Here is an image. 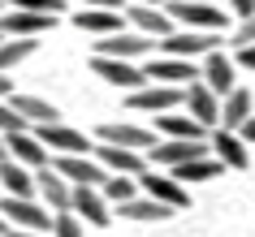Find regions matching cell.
<instances>
[{
  "label": "cell",
  "instance_id": "1",
  "mask_svg": "<svg viewBox=\"0 0 255 237\" xmlns=\"http://www.w3.org/2000/svg\"><path fill=\"white\" fill-rule=\"evenodd\" d=\"M0 216L9 220V229H17V233H52L56 216L48 207H39L35 198H0Z\"/></svg>",
  "mask_w": 255,
  "mask_h": 237
},
{
  "label": "cell",
  "instance_id": "4",
  "mask_svg": "<svg viewBox=\"0 0 255 237\" xmlns=\"http://www.w3.org/2000/svg\"><path fill=\"white\" fill-rule=\"evenodd\" d=\"M164 13L182 22L186 30H216L225 26V9H216V4H186V0H164Z\"/></svg>",
  "mask_w": 255,
  "mask_h": 237
},
{
  "label": "cell",
  "instance_id": "38",
  "mask_svg": "<svg viewBox=\"0 0 255 237\" xmlns=\"http://www.w3.org/2000/svg\"><path fill=\"white\" fill-rule=\"evenodd\" d=\"M82 4H87V9H113V13L121 9V0H82Z\"/></svg>",
  "mask_w": 255,
  "mask_h": 237
},
{
  "label": "cell",
  "instance_id": "18",
  "mask_svg": "<svg viewBox=\"0 0 255 237\" xmlns=\"http://www.w3.org/2000/svg\"><path fill=\"white\" fill-rule=\"evenodd\" d=\"M234 74H238V65H234V61H229L225 52L203 56V82L212 86V95H221V104H225L229 95L238 91V86H234Z\"/></svg>",
  "mask_w": 255,
  "mask_h": 237
},
{
  "label": "cell",
  "instance_id": "39",
  "mask_svg": "<svg viewBox=\"0 0 255 237\" xmlns=\"http://www.w3.org/2000/svg\"><path fill=\"white\" fill-rule=\"evenodd\" d=\"M238 138H242V143H247V147L255 143V117H251V121H247V125H242V130H238Z\"/></svg>",
  "mask_w": 255,
  "mask_h": 237
},
{
  "label": "cell",
  "instance_id": "27",
  "mask_svg": "<svg viewBox=\"0 0 255 237\" xmlns=\"http://www.w3.org/2000/svg\"><path fill=\"white\" fill-rule=\"evenodd\" d=\"M225 172V164L216 156H203V159H195V164H182L177 172H169L173 181H182V185H190V181H212V177H221Z\"/></svg>",
  "mask_w": 255,
  "mask_h": 237
},
{
  "label": "cell",
  "instance_id": "25",
  "mask_svg": "<svg viewBox=\"0 0 255 237\" xmlns=\"http://www.w3.org/2000/svg\"><path fill=\"white\" fill-rule=\"evenodd\" d=\"M74 26L108 39V35H121V13H113V9H78L74 13Z\"/></svg>",
  "mask_w": 255,
  "mask_h": 237
},
{
  "label": "cell",
  "instance_id": "41",
  "mask_svg": "<svg viewBox=\"0 0 255 237\" xmlns=\"http://www.w3.org/2000/svg\"><path fill=\"white\" fill-rule=\"evenodd\" d=\"M9 237H48V233H17V229H9Z\"/></svg>",
  "mask_w": 255,
  "mask_h": 237
},
{
  "label": "cell",
  "instance_id": "45",
  "mask_svg": "<svg viewBox=\"0 0 255 237\" xmlns=\"http://www.w3.org/2000/svg\"><path fill=\"white\" fill-rule=\"evenodd\" d=\"M0 43H4V35H0Z\"/></svg>",
  "mask_w": 255,
  "mask_h": 237
},
{
  "label": "cell",
  "instance_id": "17",
  "mask_svg": "<svg viewBox=\"0 0 255 237\" xmlns=\"http://www.w3.org/2000/svg\"><path fill=\"white\" fill-rule=\"evenodd\" d=\"M9 104H13V112L26 121L30 130H43V125H61V108L48 104V99H39V95H13Z\"/></svg>",
  "mask_w": 255,
  "mask_h": 237
},
{
  "label": "cell",
  "instance_id": "26",
  "mask_svg": "<svg viewBox=\"0 0 255 237\" xmlns=\"http://www.w3.org/2000/svg\"><path fill=\"white\" fill-rule=\"evenodd\" d=\"M0 185L9 190V198H30L35 190H39L35 172H30V168H22L17 159H4V164H0Z\"/></svg>",
  "mask_w": 255,
  "mask_h": 237
},
{
  "label": "cell",
  "instance_id": "31",
  "mask_svg": "<svg viewBox=\"0 0 255 237\" xmlns=\"http://www.w3.org/2000/svg\"><path fill=\"white\" fill-rule=\"evenodd\" d=\"M9 9H26V13H43V17H56L65 9V0H9Z\"/></svg>",
  "mask_w": 255,
  "mask_h": 237
},
{
  "label": "cell",
  "instance_id": "37",
  "mask_svg": "<svg viewBox=\"0 0 255 237\" xmlns=\"http://www.w3.org/2000/svg\"><path fill=\"white\" fill-rule=\"evenodd\" d=\"M13 78H9V74H0V104H9V99H13Z\"/></svg>",
  "mask_w": 255,
  "mask_h": 237
},
{
  "label": "cell",
  "instance_id": "14",
  "mask_svg": "<svg viewBox=\"0 0 255 237\" xmlns=\"http://www.w3.org/2000/svg\"><path fill=\"white\" fill-rule=\"evenodd\" d=\"M35 138L48 151H56V156H87L91 151V138L78 134V130H69V125H43V130H35Z\"/></svg>",
  "mask_w": 255,
  "mask_h": 237
},
{
  "label": "cell",
  "instance_id": "28",
  "mask_svg": "<svg viewBox=\"0 0 255 237\" xmlns=\"http://www.w3.org/2000/svg\"><path fill=\"white\" fill-rule=\"evenodd\" d=\"M121 216H126V220H169V216H173V211L164 207V203H156V198H134V203H126V207H117Z\"/></svg>",
  "mask_w": 255,
  "mask_h": 237
},
{
  "label": "cell",
  "instance_id": "30",
  "mask_svg": "<svg viewBox=\"0 0 255 237\" xmlns=\"http://www.w3.org/2000/svg\"><path fill=\"white\" fill-rule=\"evenodd\" d=\"M134 185L138 181H130V177H108V181L104 185H100V194H104L108 198V203H117V207H126V203H134Z\"/></svg>",
  "mask_w": 255,
  "mask_h": 237
},
{
  "label": "cell",
  "instance_id": "7",
  "mask_svg": "<svg viewBox=\"0 0 255 237\" xmlns=\"http://www.w3.org/2000/svg\"><path fill=\"white\" fill-rule=\"evenodd\" d=\"M100 143L108 147H126V151H156V134L143 130V125H130V121H108V125H100Z\"/></svg>",
  "mask_w": 255,
  "mask_h": 237
},
{
  "label": "cell",
  "instance_id": "29",
  "mask_svg": "<svg viewBox=\"0 0 255 237\" xmlns=\"http://www.w3.org/2000/svg\"><path fill=\"white\" fill-rule=\"evenodd\" d=\"M35 48H39V39H4L0 43V74H9L26 56H35Z\"/></svg>",
  "mask_w": 255,
  "mask_h": 237
},
{
  "label": "cell",
  "instance_id": "23",
  "mask_svg": "<svg viewBox=\"0 0 255 237\" xmlns=\"http://www.w3.org/2000/svg\"><path fill=\"white\" fill-rule=\"evenodd\" d=\"M212 151H216V159L225 164V168H247L251 164V151H247V143H242L238 134H229V130H212Z\"/></svg>",
  "mask_w": 255,
  "mask_h": 237
},
{
  "label": "cell",
  "instance_id": "10",
  "mask_svg": "<svg viewBox=\"0 0 255 237\" xmlns=\"http://www.w3.org/2000/svg\"><path fill=\"white\" fill-rule=\"evenodd\" d=\"M91 74H95V78H104L108 86H126L130 95L143 91V86H151L147 74H143V69H134L130 61H104V56H95V61H91Z\"/></svg>",
  "mask_w": 255,
  "mask_h": 237
},
{
  "label": "cell",
  "instance_id": "8",
  "mask_svg": "<svg viewBox=\"0 0 255 237\" xmlns=\"http://www.w3.org/2000/svg\"><path fill=\"white\" fill-rule=\"evenodd\" d=\"M52 168L65 177V181H74V185H91V190H100V185L108 181V168L100 164V159H91V156H56L52 159Z\"/></svg>",
  "mask_w": 255,
  "mask_h": 237
},
{
  "label": "cell",
  "instance_id": "21",
  "mask_svg": "<svg viewBox=\"0 0 255 237\" xmlns=\"http://www.w3.org/2000/svg\"><path fill=\"white\" fill-rule=\"evenodd\" d=\"M126 17L138 26V35H151V39H169L173 35V17L164 9H151V4H130Z\"/></svg>",
  "mask_w": 255,
  "mask_h": 237
},
{
  "label": "cell",
  "instance_id": "19",
  "mask_svg": "<svg viewBox=\"0 0 255 237\" xmlns=\"http://www.w3.org/2000/svg\"><path fill=\"white\" fill-rule=\"evenodd\" d=\"M74 216L78 220H87V224H95V229H108V198L100 194V190H91V185H74Z\"/></svg>",
  "mask_w": 255,
  "mask_h": 237
},
{
  "label": "cell",
  "instance_id": "12",
  "mask_svg": "<svg viewBox=\"0 0 255 237\" xmlns=\"http://www.w3.org/2000/svg\"><path fill=\"white\" fill-rule=\"evenodd\" d=\"M186 112L199 121L203 130H221V95H212V86L203 78L195 86H186Z\"/></svg>",
  "mask_w": 255,
  "mask_h": 237
},
{
  "label": "cell",
  "instance_id": "33",
  "mask_svg": "<svg viewBox=\"0 0 255 237\" xmlns=\"http://www.w3.org/2000/svg\"><path fill=\"white\" fill-rule=\"evenodd\" d=\"M52 237H82V220L74 216V211H61L52 224Z\"/></svg>",
  "mask_w": 255,
  "mask_h": 237
},
{
  "label": "cell",
  "instance_id": "40",
  "mask_svg": "<svg viewBox=\"0 0 255 237\" xmlns=\"http://www.w3.org/2000/svg\"><path fill=\"white\" fill-rule=\"evenodd\" d=\"M9 159V143H4V134H0V164Z\"/></svg>",
  "mask_w": 255,
  "mask_h": 237
},
{
  "label": "cell",
  "instance_id": "36",
  "mask_svg": "<svg viewBox=\"0 0 255 237\" xmlns=\"http://www.w3.org/2000/svg\"><path fill=\"white\" fill-rule=\"evenodd\" d=\"M234 65H238V69H255V48H238Z\"/></svg>",
  "mask_w": 255,
  "mask_h": 237
},
{
  "label": "cell",
  "instance_id": "20",
  "mask_svg": "<svg viewBox=\"0 0 255 237\" xmlns=\"http://www.w3.org/2000/svg\"><path fill=\"white\" fill-rule=\"evenodd\" d=\"M35 181H39V194H43V203H48V211H52V216H61V211L74 207V185H69L56 168L35 172Z\"/></svg>",
  "mask_w": 255,
  "mask_h": 237
},
{
  "label": "cell",
  "instance_id": "43",
  "mask_svg": "<svg viewBox=\"0 0 255 237\" xmlns=\"http://www.w3.org/2000/svg\"><path fill=\"white\" fill-rule=\"evenodd\" d=\"M0 237H9V220L4 216H0Z\"/></svg>",
  "mask_w": 255,
  "mask_h": 237
},
{
  "label": "cell",
  "instance_id": "16",
  "mask_svg": "<svg viewBox=\"0 0 255 237\" xmlns=\"http://www.w3.org/2000/svg\"><path fill=\"white\" fill-rule=\"evenodd\" d=\"M4 143H9V159H17L22 168L43 172V168H48V159H52V151L35 138V130H30V134H9Z\"/></svg>",
  "mask_w": 255,
  "mask_h": 237
},
{
  "label": "cell",
  "instance_id": "22",
  "mask_svg": "<svg viewBox=\"0 0 255 237\" xmlns=\"http://www.w3.org/2000/svg\"><path fill=\"white\" fill-rule=\"evenodd\" d=\"M156 130L169 134L173 143H203V134H208L190 112H164V117H156Z\"/></svg>",
  "mask_w": 255,
  "mask_h": 237
},
{
  "label": "cell",
  "instance_id": "42",
  "mask_svg": "<svg viewBox=\"0 0 255 237\" xmlns=\"http://www.w3.org/2000/svg\"><path fill=\"white\" fill-rule=\"evenodd\" d=\"M134 4H151V9H164V0H134Z\"/></svg>",
  "mask_w": 255,
  "mask_h": 237
},
{
  "label": "cell",
  "instance_id": "24",
  "mask_svg": "<svg viewBox=\"0 0 255 237\" xmlns=\"http://www.w3.org/2000/svg\"><path fill=\"white\" fill-rule=\"evenodd\" d=\"M255 117V104H251V91H234L225 99V104H221V130H229V134H238L242 125H247V121Z\"/></svg>",
  "mask_w": 255,
  "mask_h": 237
},
{
  "label": "cell",
  "instance_id": "15",
  "mask_svg": "<svg viewBox=\"0 0 255 237\" xmlns=\"http://www.w3.org/2000/svg\"><path fill=\"white\" fill-rule=\"evenodd\" d=\"M95 159H100V164H104L113 177H143V172H147V156L126 151V147H108V143H100V147H95Z\"/></svg>",
  "mask_w": 255,
  "mask_h": 237
},
{
  "label": "cell",
  "instance_id": "44",
  "mask_svg": "<svg viewBox=\"0 0 255 237\" xmlns=\"http://www.w3.org/2000/svg\"><path fill=\"white\" fill-rule=\"evenodd\" d=\"M186 4H216V0H186Z\"/></svg>",
  "mask_w": 255,
  "mask_h": 237
},
{
  "label": "cell",
  "instance_id": "3",
  "mask_svg": "<svg viewBox=\"0 0 255 237\" xmlns=\"http://www.w3.org/2000/svg\"><path fill=\"white\" fill-rule=\"evenodd\" d=\"M91 48H95V56H104V61H130V65H134L138 56L156 52L160 43L151 39V35H138V30H121V35H108V39L91 43Z\"/></svg>",
  "mask_w": 255,
  "mask_h": 237
},
{
  "label": "cell",
  "instance_id": "9",
  "mask_svg": "<svg viewBox=\"0 0 255 237\" xmlns=\"http://www.w3.org/2000/svg\"><path fill=\"white\" fill-rule=\"evenodd\" d=\"M177 104H186V91L182 86H143V91L130 95V112H156V117H164V112H173Z\"/></svg>",
  "mask_w": 255,
  "mask_h": 237
},
{
  "label": "cell",
  "instance_id": "34",
  "mask_svg": "<svg viewBox=\"0 0 255 237\" xmlns=\"http://www.w3.org/2000/svg\"><path fill=\"white\" fill-rule=\"evenodd\" d=\"M234 43H238V48H255V17H247V22L234 30Z\"/></svg>",
  "mask_w": 255,
  "mask_h": 237
},
{
  "label": "cell",
  "instance_id": "35",
  "mask_svg": "<svg viewBox=\"0 0 255 237\" xmlns=\"http://www.w3.org/2000/svg\"><path fill=\"white\" fill-rule=\"evenodd\" d=\"M229 9H234L242 22H247V17H255V0H229Z\"/></svg>",
  "mask_w": 255,
  "mask_h": 237
},
{
  "label": "cell",
  "instance_id": "32",
  "mask_svg": "<svg viewBox=\"0 0 255 237\" xmlns=\"http://www.w3.org/2000/svg\"><path fill=\"white\" fill-rule=\"evenodd\" d=\"M0 134L9 138V134H30V125L13 112V104H0Z\"/></svg>",
  "mask_w": 255,
  "mask_h": 237
},
{
  "label": "cell",
  "instance_id": "5",
  "mask_svg": "<svg viewBox=\"0 0 255 237\" xmlns=\"http://www.w3.org/2000/svg\"><path fill=\"white\" fill-rule=\"evenodd\" d=\"M143 74L156 86H195L203 78V69H195V61H173V56H151Z\"/></svg>",
  "mask_w": 255,
  "mask_h": 237
},
{
  "label": "cell",
  "instance_id": "2",
  "mask_svg": "<svg viewBox=\"0 0 255 237\" xmlns=\"http://www.w3.org/2000/svg\"><path fill=\"white\" fill-rule=\"evenodd\" d=\"M216 43H221V35H216V30H173L169 39H160V52L173 56V61H195V56L221 52Z\"/></svg>",
  "mask_w": 255,
  "mask_h": 237
},
{
  "label": "cell",
  "instance_id": "6",
  "mask_svg": "<svg viewBox=\"0 0 255 237\" xmlns=\"http://www.w3.org/2000/svg\"><path fill=\"white\" fill-rule=\"evenodd\" d=\"M48 30H56V17L26 13V9H4L0 13V35L4 39H43Z\"/></svg>",
  "mask_w": 255,
  "mask_h": 237
},
{
  "label": "cell",
  "instance_id": "13",
  "mask_svg": "<svg viewBox=\"0 0 255 237\" xmlns=\"http://www.w3.org/2000/svg\"><path fill=\"white\" fill-rule=\"evenodd\" d=\"M138 185L147 190V198L164 203L169 211H182V207H190V194H186V185H182V181H173V177H160L156 168H147V172H143V177H138Z\"/></svg>",
  "mask_w": 255,
  "mask_h": 237
},
{
  "label": "cell",
  "instance_id": "11",
  "mask_svg": "<svg viewBox=\"0 0 255 237\" xmlns=\"http://www.w3.org/2000/svg\"><path fill=\"white\" fill-rule=\"evenodd\" d=\"M212 151V143H160L156 151H147V159L156 164V168H169V172H177L182 164H195V159H203Z\"/></svg>",
  "mask_w": 255,
  "mask_h": 237
}]
</instances>
